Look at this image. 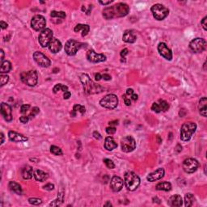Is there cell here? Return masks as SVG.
<instances>
[{"label":"cell","mask_w":207,"mask_h":207,"mask_svg":"<svg viewBox=\"0 0 207 207\" xmlns=\"http://www.w3.org/2000/svg\"><path fill=\"white\" fill-rule=\"evenodd\" d=\"M107 205H109V206H112V204L110 202H107L104 204V206H107Z\"/></svg>","instance_id":"e7e4bbea"},{"label":"cell","mask_w":207,"mask_h":207,"mask_svg":"<svg viewBox=\"0 0 207 207\" xmlns=\"http://www.w3.org/2000/svg\"><path fill=\"white\" fill-rule=\"evenodd\" d=\"M74 31L75 32H82V36L83 37H85L88 34V32L90 31V27L88 24H78L77 25L74 27Z\"/></svg>","instance_id":"484cf974"},{"label":"cell","mask_w":207,"mask_h":207,"mask_svg":"<svg viewBox=\"0 0 207 207\" xmlns=\"http://www.w3.org/2000/svg\"><path fill=\"white\" fill-rule=\"evenodd\" d=\"M1 144H3V143H4V135H3V133H1Z\"/></svg>","instance_id":"be15d7a7"},{"label":"cell","mask_w":207,"mask_h":207,"mask_svg":"<svg viewBox=\"0 0 207 207\" xmlns=\"http://www.w3.org/2000/svg\"><path fill=\"white\" fill-rule=\"evenodd\" d=\"M72 111H74L75 113H80L82 115H83L86 112V108H85V107L83 105H80V104H75V105L73 107V110Z\"/></svg>","instance_id":"d590c367"},{"label":"cell","mask_w":207,"mask_h":207,"mask_svg":"<svg viewBox=\"0 0 207 207\" xmlns=\"http://www.w3.org/2000/svg\"><path fill=\"white\" fill-rule=\"evenodd\" d=\"M0 53H1V62H3V59H4V52H3V49H1L0 50Z\"/></svg>","instance_id":"94428289"},{"label":"cell","mask_w":207,"mask_h":207,"mask_svg":"<svg viewBox=\"0 0 207 207\" xmlns=\"http://www.w3.org/2000/svg\"><path fill=\"white\" fill-rule=\"evenodd\" d=\"M124 183L128 190L134 191L140 184V178L133 172H127L125 173Z\"/></svg>","instance_id":"3957f363"},{"label":"cell","mask_w":207,"mask_h":207,"mask_svg":"<svg viewBox=\"0 0 207 207\" xmlns=\"http://www.w3.org/2000/svg\"><path fill=\"white\" fill-rule=\"evenodd\" d=\"M43 188H44V189L47 190V191H51V190H53L54 189V184H51V183H48L45 185H44Z\"/></svg>","instance_id":"7dc6e473"},{"label":"cell","mask_w":207,"mask_h":207,"mask_svg":"<svg viewBox=\"0 0 207 207\" xmlns=\"http://www.w3.org/2000/svg\"><path fill=\"white\" fill-rule=\"evenodd\" d=\"M199 163L197 159L193 158H189L186 159L183 162V169L186 173L191 174V173L195 172L198 170Z\"/></svg>","instance_id":"4fadbf2b"},{"label":"cell","mask_w":207,"mask_h":207,"mask_svg":"<svg viewBox=\"0 0 207 207\" xmlns=\"http://www.w3.org/2000/svg\"><path fill=\"white\" fill-rule=\"evenodd\" d=\"M157 103L159 104L160 110L163 111V112H165V111H167L168 108H169V104H168V102L166 101V100H159Z\"/></svg>","instance_id":"e575fe53"},{"label":"cell","mask_w":207,"mask_h":207,"mask_svg":"<svg viewBox=\"0 0 207 207\" xmlns=\"http://www.w3.org/2000/svg\"><path fill=\"white\" fill-rule=\"evenodd\" d=\"M151 109L154 112H155V113H159L161 112V110H160V108H159V104H158V103H156V102H154V103H153V104H152L151 106Z\"/></svg>","instance_id":"7bdbcfd3"},{"label":"cell","mask_w":207,"mask_h":207,"mask_svg":"<svg viewBox=\"0 0 207 207\" xmlns=\"http://www.w3.org/2000/svg\"><path fill=\"white\" fill-rule=\"evenodd\" d=\"M12 70V63L9 61H3L1 62V67H0V72L1 74L3 73H8Z\"/></svg>","instance_id":"4dcf8cb0"},{"label":"cell","mask_w":207,"mask_h":207,"mask_svg":"<svg viewBox=\"0 0 207 207\" xmlns=\"http://www.w3.org/2000/svg\"><path fill=\"white\" fill-rule=\"evenodd\" d=\"M155 189L159 191H166L168 192L172 189V184L169 182H161L157 184Z\"/></svg>","instance_id":"f546056e"},{"label":"cell","mask_w":207,"mask_h":207,"mask_svg":"<svg viewBox=\"0 0 207 207\" xmlns=\"http://www.w3.org/2000/svg\"><path fill=\"white\" fill-rule=\"evenodd\" d=\"M63 198H64V194H63V193H62H62H58V198H57L56 200L53 201V202H51L50 204H49V205H50V206H58V205H60L62 202H63Z\"/></svg>","instance_id":"d6a6232c"},{"label":"cell","mask_w":207,"mask_h":207,"mask_svg":"<svg viewBox=\"0 0 207 207\" xmlns=\"http://www.w3.org/2000/svg\"><path fill=\"white\" fill-rule=\"evenodd\" d=\"M0 24H1V28L2 29H6L7 28V26H8V24L7 23H5L4 21H1Z\"/></svg>","instance_id":"11a10c76"},{"label":"cell","mask_w":207,"mask_h":207,"mask_svg":"<svg viewBox=\"0 0 207 207\" xmlns=\"http://www.w3.org/2000/svg\"><path fill=\"white\" fill-rule=\"evenodd\" d=\"M122 150L125 153L132 152L136 148V142L132 136H126L121 141Z\"/></svg>","instance_id":"8fae6325"},{"label":"cell","mask_w":207,"mask_h":207,"mask_svg":"<svg viewBox=\"0 0 207 207\" xmlns=\"http://www.w3.org/2000/svg\"><path fill=\"white\" fill-rule=\"evenodd\" d=\"M53 31L49 28H45L44 30H42L39 34V37H38V42H39L41 46L43 48L47 47L49 44V42H51V40L53 38Z\"/></svg>","instance_id":"9c48e42d"},{"label":"cell","mask_w":207,"mask_h":207,"mask_svg":"<svg viewBox=\"0 0 207 207\" xmlns=\"http://www.w3.org/2000/svg\"><path fill=\"white\" fill-rule=\"evenodd\" d=\"M49 50L53 53H58L62 48V45L60 41H58L57 38H53L51 40V42L49 44Z\"/></svg>","instance_id":"44dd1931"},{"label":"cell","mask_w":207,"mask_h":207,"mask_svg":"<svg viewBox=\"0 0 207 207\" xmlns=\"http://www.w3.org/2000/svg\"><path fill=\"white\" fill-rule=\"evenodd\" d=\"M124 185V180L118 176H114L112 177L110 182V187L113 192L121 191Z\"/></svg>","instance_id":"ac0fdd59"},{"label":"cell","mask_w":207,"mask_h":207,"mask_svg":"<svg viewBox=\"0 0 207 207\" xmlns=\"http://www.w3.org/2000/svg\"><path fill=\"white\" fill-rule=\"evenodd\" d=\"M28 202H29L31 205H38L42 204V199H40V198H29V199H28Z\"/></svg>","instance_id":"ab89813d"},{"label":"cell","mask_w":207,"mask_h":207,"mask_svg":"<svg viewBox=\"0 0 207 207\" xmlns=\"http://www.w3.org/2000/svg\"><path fill=\"white\" fill-rule=\"evenodd\" d=\"M33 58H34L35 62L42 67H49L51 64L50 60L49 59L48 57L39 51H36L33 53Z\"/></svg>","instance_id":"5bb4252c"},{"label":"cell","mask_w":207,"mask_h":207,"mask_svg":"<svg viewBox=\"0 0 207 207\" xmlns=\"http://www.w3.org/2000/svg\"><path fill=\"white\" fill-rule=\"evenodd\" d=\"M50 16L52 17H58V18L64 19L66 17V13L64 12H56V11H53V12H51Z\"/></svg>","instance_id":"74e56055"},{"label":"cell","mask_w":207,"mask_h":207,"mask_svg":"<svg viewBox=\"0 0 207 207\" xmlns=\"http://www.w3.org/2000/svg\"><path fill=\"white\" fill-rule=\"evenodd\" d=\"M103 163L106 165V167L109 168V169H113V168H115V164H114V163L111 159H103Z\"/></svg>","instance_id":"60d3db41"},{"label":"cell","mask_w":207,"mask_h":207,"mask_svg":"<svg viewBox=\"0 0 207 207\" xmlns=\"http://www.w3.org/2000/svg\"><path fill=\"white\" fill-rule=\"evenodd\" d=\"M34 176V172L32 167L28 165H26L24 168L22 169V176L24 180H29Z\"/></svg>","instance_id":"4316f807"},{"label":"cell","mask_w":207,"mask_h":207,"mask_svg":"<svg viewBox=\"0 0 207 207\" xmlns=\"http://www.w3.org/2000/svg\"><path fill=\"white\" fill-rule=\"evenodd\" d=\"M71 96V93L69 91H67V92H65L64 94H63V98H64L65 100H68Z\"/></svg>","instance_id":"816d5d0a"},{"label":"cell","mask_w":207,"mask_h":207,"mask_svg":"<svg viewBox=\"0 0 207 207\" xmlns=\"http://www.w3.org/2000/svg\"><path fill=\"white\" fill-rule=\"evenodd\" d=\"M53 93H58L59 91H62V92H67L68 91V87L66 85H63L62 83H58V84H56L53 88Z\"/></svg>","instance_id":"836d02e7"},{"label":"cell","mask_w":207,"mask_h":207,"mask_svg":"<svg viewBox=\"0 0 207 207\" xmlns=\"http://www.w3.org/2000/svg\"><path fill=\"white\" fill-rule=\"evenodd\" d=\"M128 53H129L128 49H123L121 51V57H122V58H125V57Z\"/></svg>","instance_id":"f907efd6"},{"label":"cell","mask_w":207,"mask_h":207,"mask_svg":"<svg viewBox=\"0 0 207 207\" xmlns=\"http://www.w3.org/2000/svg\"><path fill=\"white\" fill-rule=\"evenodd\" d=\"M195 201V198L192 193H187L185 197H184V205L186 207H190L193 205V202Z\"/></svg>","instance_id":"1f68e13d"},{"label":"cell","mask_w":207,"mask_h":207,"mask_svg":"<svg viewBox=\"0 0 207 207\" xmlns=\"http://www.w3.org/2000/svg\"><path fill=\"white\" fill-rule=\"evenodd\" d=\"M102 78H103L104 80L108 81V80H110V79H111V76L109 75L108 74H103V75H102Z\"/></svg>","instance_id":"9f6ffc18"},{"label":"cell","mask_w":207,"mask_h":207,"mask_svg":"<svg viewBox=\"0 0 207 207\" xmlns=\"http://www.w3.org/2000/svg\"><path fill=\"white\" fill-rule=\"evenodd\" d=\"M8 138L10 141H12L13 143H21V142H26L28 140V138L26 136H24L23 134L15 131L8 132Z\"/></svg>","instance_id":"ffe728a7"},{"label":"cell","mask_w":207,"mask_h":207,"mask_svg":"<svg viewBox=\"0 0 207 207\" xmlns=\"http://www.w3.org/2000/svg\"><path fill=\"white\" fill-rule=\"evenodd\" d=\"M122 39L126 43H134L137 40V37L132 30H126L123 34Z\"/></svg>","instance_id":"7402d4cb"},{"label":"cell","mask_w":207,"mask_h":207,"mask_svg":"<svg viewBox=\"0 0 207 207\" xmlns=\"http://www.w3.org/2000/svg\"><path fill=\"white\" fill-rule=\"evenodd\" d=\"M99 2L101 5H103V6H106V5L110 4L111 2H113V1H112V0H110V1H107V2H104V1H99Z\"/></svg>","instance_id":"680465c9"},{"label":"cell","mask_w":207,"mask_h":207,"mask_svg":"<svg viewBox=\"0 0 207 207\" xmlns=\"http://www.w3.org/2000/svg\"><path fill=\"white\" fill-rule=\"evenodd\" d=\"M133 93H134V92H133V90L132 89V88H128V89L126 90V95L130 97Z\"/></svg>","instance_id":"db71d44e"},{"label":"cell","mask_w":207,"mask_h":207,"mask_svg":"<svg viewBox=\"0 0 207 207\" xmlns=\"http://www.w3.org/2000/svg\"><path fill=\"white\" fill-rule=\"evenodd\" d=\"M123 100H124V102L125 103L126 106H130L131 105V100H130V98H129L126 94L123 95Z\"/></svg>","instance_id":"bcb514c9"},{"label":"cell","mask_w":207,"mask_h":207,"mask_svg":"<svg viewBox=\"0 0 207 207\" xmlns=\"http://www.w3.org/2000/svg\"><path fill=\"white\" fill-rule=\"evenodd\" d=\"M29 108H30L29 104H23L20 108V113L24 114V113H26L28 110H29Z\"/></svg>","instance_id":"f6af8a7d"},{"label":"cell","mask_w":207,"mask_h":207,"mask_svg":"<svg viewBox=\"0 0 207 207\" xmlns=\"http://www.w3.org/2000/svg\"><path fill=\"white\" fill-rule=\"evenodd\" d=\"M117 131V129H116L115 127L110 126V127H107L106 128V133L109 134V135H112V134H114Z\"/></svg>","instance_id":"ee69618b"},{"label":"cell","mask_w":207,"mask_h":207,"mask_svg":"<svg viewBox=\"0 0 207 207\" xmlns=\"http://www.w3.org/2000/svg\"><path fill=\"white\" fill-rule=\"evenodd\" d=\"M151 13L154 18L157 20H163L169 14V10L162 4L157 3L151 7Z\"/></svg>","instance_id":"5b68a950"},{"label":"cell","mask_w":207,"mask_h":207,"mask_svg":"<svg viewBox=\"0 0 207 207\" xmlns=\"http://www.w3.org/2000/svg\"><path fill=\"white\" fill-rule=\"evenodd\" d=\"M104 147L108 151H113V150L118 147V144L115 142V140L113 139V137L108 136L105 138V141H104Z\"/></svg>","instance_id":"cb8c5ba5"},{"label":"cell","mask_w":207,"mask_h":207,"mask_svg":"<svg viewBox=\"0 0 207 207\" xmlns=\"http://www.w3.org/2000/svg\"><path fill=\"white\" fill-rule=\"evenodd\" d=\"M34 177H35V179H36V180H37V181L43 182L48 179L49 176L47 173L45 172L44 171L37 170V171H35Z\"/></svg>","instance_id":"83f0119b"},{"label":"cell","mask_w":207,"mask_h":207,"mask_svg":"<svg viewBox=\"0 0 207 207\" xmlns=\"http://www.w3.org/2000/svg\"><path fill=\"white\" fill-rule=\"evenodd\" d=\"M93 136H94L95 138H96V139H98V140H99V139H101L102 138L101 135L100 134L99 132H97V131H95L94 133H93Z\"/></svg>","instance_id":"f5cc1de1"},{"label":"cell","mask_w":207,"mask_h":207,"mask_svg":"<svg viewBox=\"0 0 207 207\" xmlns=\"http://www.w3.org/2000/svg\"><path fill=\"white\" fill-rule=\"evenodd\" d=\"M168 204H169L170 206L172 207L181 206L182 204H183V200H182L181 196L177 195V194L172 196L169 198V200H168Z\"/></svg>","instance_id":"603a6c76"},{"label":"cell","mask_w":207,"mask_h":207,"mask_svg":"<svg viewBox=\"0 0 207 207\" xmlns=\"http://www.w3.org/2000/svg\"><path fill=\"white\" fill-rule=\"evenodd\" d=\"M130 98L133 100V101H137V100H138V95L135 94V93H133L131 96H130Z\"/></svg>","instance_id":"91938a15"},{"label":"cell","mask_w":207,"mask_h":207,"mask_svg":"<svg viewBox=\"0 0 207 207\" xmlns=\"http://www.w3.org/2000/svg\"><path fill=\"white\" fill-rule=\"evenodd\" d=\"M83 45L75 40L71 39L67 41L65 45V52L69 56L75 55L77 52L83 47Z\"/></svg>","instance_id":"ba28073f"},{"label":"cell","mask_w":207,"mask_h":207,"mask_svg":"<svg viewBox=\"0 0 207 207\" xmlns=\"http://www.w3.org/2000/svg\"><path fill=\"white\" fill-rule=\"evenodd\" d=\"M198 109L200 112L201 115L205 118L206 117V111H207V99L206 97H202L199 100V104H198Z\"/></svg>","instance_id":"d4e9b609"},{"label":"cell","mask_w":207,"mask_h":207,"mask_svg":"<svg viewBox=\"0 0 207 207\" xmlns=\"http://www.w3.org/2000/svg\"><path fill=\"white\" fill-rule=\"evenodd\" d=\"M39 113H40V108H37V107H33L32 109V112L30 113L29 116H28V118H29V119H32V118H35V116L37 115Z\"/></svg>","instance_id":"b9f144b4"},{"label":"cell","mask_w":207,"mask_h":207,"mask_svg":"<svg viewBox=\"0 0 207 207\" xmlns=\"http://www.w3.org/2000/svg\"><path fill=\"white\" fill-rule=\"evenodd\" d=\"M201 24H202V25L203 29L205 30V31H206L207 30V17L206 16L203 18V20H202V23Z\"/></svg>","instance_id":"c3c4849f"},{"label":"cell","mask_w":207,"mask_h":207,"mask_svg":"<svg viewBox=\"0 0 207 207\" xmlns=\"http://www.w3.org/2000/svg\"><path fill=\"white\" fill-rule=\"evenodd\" d=\"M100 104L103 108H108V109H114L118 105V98L114 94L107 95L103 99L100 100Z\"/></svg>","instance_id":"52a82bcc"},{"label":"cell","mask_w":207,"mask_h":207,"mask_svg":"<svg viewBox=\"0 0 207 207\" xmlns=\"http://www.w3.org/2000/svg\"><path fill=\"white\" fill-rule=\"evenodd\" d=\"M197 129V125L194 122H186L184 123L180 129V138L182 141L187 142L190 140L192 135L195 133Z\"/></svg>","instance_id":"277c9868"},{"label":"cell","mask_w":207,"mask_h":207,"mask_svg":"<svg viewBox=\"0 0 207 207\" xmlns=\"http://www.w3.org/2000/svg\"><path fill=\"white\" fill-rule=\"evenodd\" d=\"M20 79L24 83H25L28 86L34 87L38 81V75L36 71L22 72L20 74Z\"/></svg>","instance_id":"8992f818"},{"label":"cell","mask_w":207,"mask_h":207,"mask_svg":"<svg viewBox=\"0 0 207 207\" xmlns=\"http://www.w3.org/2000/svg\"><path fill=\"white\" fill-rule=\"evenodd\" d=\"M1 114L3 117L5 121L10 122L12 120V107L4 102L1 103Z\"/></svg>","instance_id":"e0dca14e"},{"label":"cell","mask_w":207,"mask_h":207,"mask_svg":"<svg viewBox=\"0 0 207 207\" xmlns=\"http://www.w3.org/2000/svg\"><path fill=\"white\" fill-rule=\"evenodd\" d=\"M102 78V75L100 73H97V74H95V79L96 81H100Z\"/></svg>","instance_id":"6f0895ef"},{"label":"cell","mask_w":207,"mask_h":207,"mask_svg":"<svg viewBox=\"0 0 207 207\" xmlns=\"http://www.w3.org/2000/svg\"><path fill=\"white\" fill-rule=\"evenodd\" d=\"M205 66H206V62H205V63H204V70H206V68H205Z\"/></svg>","instance_id":"03108f58"},{"label":"cell","mask_w":207,"mask_h":207,"mask_svg":"<svg viewBox=\"0 0 207 207\" xmlns=\"http://www.w3.org/2000/svg\"><path fill=\"white\" fill-rule=\"evenodd\" d=\"M164 174H165V171L164 169L162 168H158L157 170H155L153 172L150 173L149 175L147 176V179L148 181L150 182H154L156 181V180H159L162 179V178L164 176Z\"/></svg>","instance_id":"d6986e66"},{"label":"cell","mask_w":207,"mask_h":207,"mask_svg":"<svg viewBox=\"0 0 207 207\" xmlns=\"http://www.w3.org/2000/svg\"><path fill=\"white\" fill-rule=\"evenodd\" d=\"M118 121H113V122H109V125H118Z\"/></svg>","instance_id":"6125c7cd"},{"label":"cell","mask_w":207,"mask_h":207,"mask_svg":"<svg viewBox=\"0 0 207 207\" xmlns=\"http://www.w3.org/2000/svg\"><path fill=\"white\" fill-rule=\"evenodd\" d=\"M46 25V20L45 17L42 15H36L32 18L31 20V27L35 31H42L44 30Z\"/></svg>","instance_id":"7c38bea8"},{"label":"cell","mask_w":207,"mask_h":207,"mask_svg":"<svg viewBox=\"0 0 207 207\" xmlns=\"http://www.w3.org/2000/svg\"><path fill=\"white\" fill-rule=\"evenodd\" d=\"M189 48L194 53H202L206 48V42L203 38H195L189 43Z\"/></svg>","instance_id":"30bf717a"},{"label":"cell","mask_w":207,"mask_h":207,"mask_svg":"<svg viewBox=\"0 0 207 207\" xmlns=\"http://www.w3.org/2000/svg\"><path fill=\"white\" fill-rule=\"evenodd\" d=\"M87 58L89 62L97 63L106 61V56L103 53H96L93 49H90L87 52Z\"/></svg>","instance_id":"9a60e30c"},{"label":"cell","mask_w":207,"mask_h":207,"mask_svg":"<svg viewBox=\"0 0 207 207\" xmlns=\"http://www.w3.org/2000/svg\"><path fill=\"white\" fill-rule=\"evenodd\" d=\"M8 186H9V189L16 194H18V195L22 194V188L18 183L15 181H10Z\"/></svg>","instance_id":"f1b7e54d"},{"label":"cell","mask_w":207,"mask_h":207,"mask_svg":"<svg viewBox=\"0 0 207 207\" xmlns=\"http://www.w3.org/2000/svg\"><path fill=\"white\" fill-rule=\"evenodd\" d=\"M129 12V7L126 3L119 2L117 4L108 7L103 10V16L106 20L119 18L125 16Z\"/></svg>","instance_id":"6da1fadb"},{"label":"cell","mask_w":207,"mask_h":207,"mask_svg":"<svg viewBox=\"0 0 207 207\" xmlns=\"http://www.w3.org/2000/svg\"><path fill=\"white\" fill-rule=\"evenodd\" d=\"M158 51H159V54L165 58L166 60L171 61L172 59V53L165 43H163V42L159 43V45H158Z\"/></svg>","instance_id":"2e32d148"},{"label":"cell","mask_w":207,"mask_h":207,"mask_svg":"<svg viewBox=\"0 0 207 207\" xmlns=\"http://www.w3.org/2000/svg\"><path fill=\"white\" fill-rule=\"evenodd\" d=\"M20 121L22 123H24V124H26V123H28V122L29 121V118L27 117V116H22V117L20 118Z\"/></svg>","instance_id":"681fc988"},{"label":"cell","mask_w":207,"mask_h":207,"mask_svg":"<svg viewBox=\"0 0 207 207\" xmlns=\"http://www.w3.org/2000/svg\"><path fill=\"white\" fill-rule=\"evenodd\" d=\"M8 81H9V76L7 75V74H1V75H0V83H1L0 85H1V87L7 84Z\"/></svg>","instance_id":"f35d334b"},{"label":"cell","mask_w":207,"mask_h":207,"mask_svg":"<svg viewBox=\"0 0 207 207\" xmlns=\"http://www.w3.org/2000/svg\"><path fill=\"white\" fill-rule=\"evenodd\" d=\"M50 152L54 155H62V149L57 146H51L50 147Z\"/></svg>","instance_id":"8d00e7d4"},{"label":"cell","mask_w":207,"mask_h":207,"mask_svg":"<svg viewBox=\"0 0 207 207\" xmlns=\"http://www.w3.org/2000/svg\"><path fill=\"white\" fill-rule=\"evenodd\" d=\"M78 78L83 85V91L87 95L98 94L103 91V88L101 86L94 83L88 76V74H80L78 75Z\"/></svg>","instance_id":"7a4b0ae2"}]
</instances>
